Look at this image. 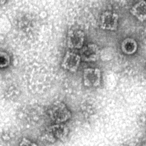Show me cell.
Here are the masks:
<instances>
[{
	"label": "cell",
	"mask_w": 146,
	"mask_h": 146,
	"mask_svg": "<svg viewBox=\"0 0 146 146\" xmlns=\"http://www.w3.org/2000/svg\"><path fill=\"white\" fill-rule=\"evenodd\" d=\"M6 1H7V0H0V5H4Z\"/></svg>",
	"instance_id": "7c38bea8"
},
{
	"label": "cell",
	"mask_w": 146,
	"mask_h": 146,
	"mask_svg": "<svg viewBox=\"0 0 146 146\" xmlns=\"http://www.w3.org/2000/svg\"><path fill=\"white\" fill-rule=\"evenodd\" d=\"M145 69H146V66H145Z\"/></svg>",
	"instance_id": "4fadbf2b"
},
{
	"label": "cell",
	"mask_w": 146,
	"mask_h": 146,
	"mask_svg": "<svg viewBox=\"0 0 146 146\" xmlns=\"http://www.w3.org/2000/svg\"><path fill=\"white\" fill-rule=\"evenodd\" d=\"M121 49L123 53L127 55H131L135 53L138 49V44L137 42L132 38H126L123 40Z\"/></svg>",
	"instance_id": "9c48e42d"
},
{
	"label": "cell",
	"mask_w": 146,
	"mask_h": 146,
	"mask_svg": "<svg viewBox=\"0 0 146 146\" xmlns=\"http://www.w3.org/2000/svg\"><path fill=\"white\" fill-rule=\"evenodd\" d=\"M85 42V34L78 29L70 30L67 36V46L72 49H81Z\"/></svg>",
	"instance_id": "3957f363"
},
{
	"label": "cell",
	"mask_w": 146,
	"mask_h": 146,
	"mask_svg": "<svg viewBox=\"0 0 146 146\" xmlns=\"http://www.w3.org/2000/svg\"><path fill=\"white\" fill-rule=\"evenodd\" d=\"M130 13L141 22L146 20V2L141 0L131 7Z\"/></svg>",
	"instance_id": "52a82bcc"
},
{
	"label": "cell",
	"mask_w": 146,
	"mask_h": 146,
	"mask_svg": "<svg viewBox=\"0 0 146 146\" xmlns=\"http://www.w3.org/2000/svg\"><path fill=\"white\" fill-rule=\"evenodd\" d=\"M20 146H37V145L35 143H33L31 141L24 137V138H23L22 141H21Z\"/></svg>",
	"instance_id": "8fae6325"
},
{
	"label": "cell",
	"mask_w": 146,
	"mask_h": 146,
	"mask_svg": "<svg viewBox=\"0 0 146 146\" xmlns=\"http://www.w3.org/2000/svg\"><path fill=\"white\" fill-rule=\"evenodd\" d=\"M48 130L51 133L52 136L57 139L63 140L66 139L69 133L68 127L62 124V123H59L50 126Z\"/></svg>",
	"instance_id": "ba28073f"
},
{
	"label": "cell",
	"mask_w": 146,
	"mask_h": 146,
	"mask_svg": "<svg viewBox=\"0 0 146 146\" xmlns=\"http://www.w3.org/2000/svg\"><path fill=\"white\" fill-rule=\"evenodd\" d=\"M101 82V71L98 68H87L83 72V83L86 87H97Z\"/></svg>",
	"instance_id": "7a4b0ae2"
},
{
	"label": "cell",
	"mask_w": 146,
	"mask_h": 146,
	"mask_svg": "<svg viewBox=\"0 0 146 146\" xmlns=\"http://www.w3.org/2000/svg\"><path fill=\"white\" fill-rule=\"evenodd\" d=\"M48 113L51 119L55 123H63L69 119L72 113L62 102H56L50 107Z\"/></svg>",
	"instance_id": "6da1fadb"
},
{
	"label": "cell",
	"mask_w": 146,
	"mask_h": 146,
	"mask_svg": "<svg viewBox=\"0 0 146 146\" xmlns=\"http://www.w3.org/2000/svg\"><path fill=\"white\" fill-rule=\"evenodd\" d=\"M11 61V59L8 54L6 52H0V68L8 66Z\"/></svg>",
	"instance_id": "30bf717a"
},
{
	"label": "cell",
	"mask_w": 146,
	"mask_h": 146,
	"mask_svg": "<svg viewBox=\"0 0 146 146\" xmlns=\"http://www.w3.org/2000/svg\"><path fill=\"white\" fill-rule=\"evenodd\" d=\"M119 15L110 11L103 12L100 17V27L104 30L114 31L118 27Z\"/></svg>",
	"instance_id": "277c9868"
},
{
	"label": "cell",
	"mask_w": 146,
	"mask_h": 146,
	"mask_svg": "<svg viewBox=\"0 0 146 146\" xmlns=\"http://www.w3.org/2000/svg\"><path fill=\"white\" fill-rule=\"evenodd\" d=\"M139 1H141V0H139Z\"/></svg>",
	"instance_id": "5bb4252c"
},
{
	"label": "cell",
	"mask_w": 146,
	"mask_h": 146,
	"mask_svg": "<svg viewBox=\"0 0 146 146\" xmlns=\"http://www.w3.org/2000/svg\"><path fill=\"white\" fill-rule=\"evenodd\" d=\"M81 58L80 55L73 52L68 51L62 62V67L70 72H75L80 66Z\"/></svg>",
	"instance_id": "5b68a950"
},
{
	"label": "cell",
	"mask_w": 146,
	"mask_h": 146,
	"mask_svg": "<svg viewBox=\"0 0 146 146\" xmlns=\"http://www.w3.org/2000/svg\"><path fill=\"white\" fill-rule=\"evenodd\" d=\"M80 55L84 61L95 62L100 58V48L94 43H89L81 49Z\"/></svg>",
	"instance_id": "8992f818"
}]
</instances>
